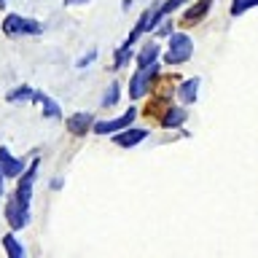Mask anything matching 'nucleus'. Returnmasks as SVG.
<instances>
[{
    "instance_id": "obj_1",
    "label": "nucleus",
    "mask_w": 258,
    "mask_h": 258,
    "mask_svg": "<svg viewBox=\"0 0 258 258\" xmlns=\"http://www.w3.org/2000/svg\"><path fill=\"white\" fill-rule=\"evenodd\" d=\"M194 54V40L185 35V32H172L169 35V43H167V54H164V62L167 64H183L188 62Z\"/></svg>"
},
{
    "instance_id": "obj_2",
    "label": "nucleus",
    "mask_w": 258,
    "mask_h": 258,
    "mask_svg": "<svg viewBox=\"0 0 258 258\" xmlns=\"http://www.w3.org/2000/svg\"><path fill=\"white\" fill-rule=\"evenodd\" d=\"M3 32L8 38H22V35H40L43 24L30 16H19V14H8L3 19Z\"/></svg>"
},
{
    "instance_id": "obj_3",
    "label": "nucleus",
    "mask_w": 258,
    "mask_h": 258,
    "mask_svg": "<svg viewBox=\"0 0 258 258\" xmlns=\"http://www.w3.org/2000/svg\"><path fill=\"white\" fill-rule=\"evenodd\" d=\"M156 76H159V64L156 62L148 64V68H137L135 76L129 78V97H132V100L145 97L151 92V84H153V78H156Z\"/></svg>"
},
{
    "instance_id": "obj_4",
    "label": "nucleus",
    "mask_w": 258,
    "mask_h": 258,
    "mask_svg": "<svg viewBox=\"0 0 258 258\" xmlns=\"http://www.w3.org/2000/svg\"><path fill=\"white\" fill-rule=\"evenodd\" d=\"M135 118H137V110H135V108H129V110L121 113V116H116V118L94 121L92 132H94V135H116V132H121V129H129V126H132V124H135Z\"/></svg>"
},
{
    "instance_id": "obj_5",
    "label": "nucleus",
    "mask_w": 258,
    "mask_h": 258,
    "mask_svg": "<svg viewBox=\"0 0 258 258\" xmlns=\"http://www.w3.org/2000/svg\"><path fill=\"white\" fill-rule=\"evenodd\" d=\"M38 159H32V164L19 175V183H16V191H14V199L19 202L22 207H30V199H32V185H35V175H38Z\"/></svg>"
},
{
    "instance_id": "obj_6",
    "label": "nucleus",
    "mask_w": 258,
    "mask_h": 258,
    "mask_svg": "<svg viewBox=\"0 0 258 258\" xmlns=\"http://www.w3.org/2000/svg\"><path fill=\"white\" fill-rule=\"evenodd\" d=\"M6 221L14 231L24 229V226L30 223V207H22L16 199H8L6 202Z\"/></svg>"
},
{
    "instance_id": "obj_7",
    "label": "nucleus",
    "mask_w": 258,
    "mask_h": 258,
    "mask_svg": "<svg viewBox=\"0 0 258 258\" xmlns=\"http://www.w3.org/2000/svg\"><path fill=\"white\" fill-rule=\"evenodd\" d=\"M64 126H68V132L70 135H76V137H81V135H86V132H92V126H94V116L92 113H70L68 118H64Z\"/></svg>"
},
{
    "instance_id": "obj_8",
    "label": "nucleus",
    "mask_w": 258,
    "mask_h": 258,
    "mask_svg": "<svg viewBox=\"0 0 258 258\" xmlns=\"http://www.w3.org/2000/svg\"><path fill=\"white\" fill-rule=\"evenodd\" d=\"M24 161L22 159H16L8 148H0V175L3 177H19L24 172Z\"/></svg>"
},
{
    "instance_id": "obj_9",
    "label": "nucleus",
    "mask_w": 258,
    "mask_h": 258,
    "mask_svg": "<svg viewBox=\"0 0 258 258\" xmlns=\"http://www.w3.org/2000/svg\"><path fill=\"white\" fill-rule=\"evenodd\" d=\"M145 137H148V129H137V126H129V129H121V132L113 135V143L118 145V148H135V145H140Z\"/></svg>"
},
{
    "instance_id": "obj_10",
    "label": "nucleus",
    "mask_w": 258,
    "mask_h": 258,
    "mask_svg": "<svg viewBox=\"0 0 258 258\" xmlns=\"http://www.w3.org/2000/svg\"><path fill=\"white\" fill-rule=\"evenodd\" d=\"M210 11V0H199L194 8H188V11L183 14V19H180V24L183 27H191V24H197V22H202L205 19V14Z\"/></svg>"
},
{
    "instance_id": "obj_11",
    "label": "nucleus",
    "mask_w": 258,
    "mask_h": 258,
    "mask_svg": "<svg viewBox=\"0 0 258 258\" xmlns=\"http://www.w3.org/2000/svg\"><path fill=\"white\" fill-rule=\"evenodd\" d=\"M177 97H180L183 105H194V102H197V97H199V78L183 81L180 89H177Z\"/></svg>"
},
{
    "instance_id": "obj_12",
    "label": "nucleus",
    "mask_w": 258,
    "mask_h": 258,
    "mask_svg": "<svg viewBox=\"0 0 258 258\" xmlns=\"http://www.w3.org/2000/svg\"><path fill=\"white\" fill-rule=\"evenodd\" d=\"M159 54H161V46L153 43V40H148V43L140 48V54H137V68H148V64H153Z\"/></svg>"
},
{
    "instance_id": "obj_13",
    "label": "nucleus",
    "mask_w": 258,
    "mask_h": 258,
    "mask_svg": "<svg viewBox=\"0 0 258 258\" xmlns=\"http://www.w3.org/2000/svg\"><path fill=\"white\" fill-rule=\"evenodd\" d=\"M35 102H40V110H43V116H46V118H62L59 102H56V100H51V97H48V94H43V92H38V97H35Z\"/></svg>"
},
{
    "instance_id": "obj_14",
    "label": "nucleus",
    "mask_w": 258,
    "mask_h": 258,
    "mask_svg": "<svg viewBox=\"0 0 258 258\" xmlns=\"http://www.w3.org/2000/svg\"><path fill=\"white\" fill-rule=\"evenodd\" d=\"M38 97V92L32 86H27V84H22V86H16V89H11V92L6 94V100L8 102H32Z\"/></svg>"
},
{
    "instance_id": "obj_15",
    "label": "nucleus",
    "mask_w": 258,
    "mask_h": 258,
    "mask_svg": "<svg viewBox=\"0 0 258 258\" xmlns=\"http://www.w3.org/2000/svg\"><path fill=\"white\" fill-rule=\"evenodd\" d=\"M185 118H188V113H185L183 108H167V113L161 116V126H164V129H175V126H180Z\"/></svg>"
},
{
    "instance_id": "obj_16",
    "label": "nucleus",
    "mask_w": 258,
    "mask_h": 258,
    "mask_svg": "<svg viewBox=\"0 0 258 258\" xmlns=\"http://www.w3.org/2000/svg\"><path fill=\"white\" fill-rule=\"evenodd\" d=\"M3 250L8 258H27V250L22 247V242L14 237V234H6L3 237Z\"/></svg>"
},
{
    "instance_id": "obj_17",
    "label": "nucleus",
    "mask_w": 258,
    "mask_h": 258,
    "mask_svg": "<svg viewBox=\"0 0 258 258\" xmlns=\"http://www.w3.org/2000/svg\"><path fill=\"white\" fill-rule=\"evenodd\" d=\"M132 56H135V48H132V46H126V43H121V46L116 48V54H113V64H110V68H113V70L126 68Z\"/></svg>"
},
{
    "instance_id": "obj_18",
    "label": "nucleus",
    "mask_w": 258,
    "mask_h": 258,
    "mask_svg": "<svg viewBox=\"0 0 258 258\" xmlns=\"http://www.w3.org/2000/svg\"><path fill=\"white\" fill-rule=\"evenodd\" d=\"M118 97H121V84H113L108 86V92L102 94V102H100V108H116V102H118Z\"/></svg>"
},
{
    "instance_id": "obj_19",
    "label": "nucleus",
    "mask_w": 258,
    "mask_h": 258,
    "mask_svg": "<svg viewBox=\"0 0 258 258\" xmlns=\"http://www.w3.org/2000/svg\"><path fill=\"white\" fill-rule=\"evenodd\" d=\"M258 6V0H234L231 3V16H239V14H245V11H250V8H255Z\"/></svg>"
},
{
    "instance_id": "obj_20",
    "label": "nucleus",
    "mask_w": 258,
    "mask_h": 258,
    "mask_svg": "<svg viewBox=\"0 0 258 258\" xmlns=\"http://www.w3.org/2000/svg\"><path fill=\"white\" fill-rule=\"evenodd\" d=\"M94 59H97V51L92 48V51H89L86 56H81V59H78V68H86V64H92Z\"/></svg>"
},
{
    "instance_id": "obj_21",
    "label": "nucleus",
    "mask_w": 258,
    "mask_h": 258,
    "mask_svg": "<svg viewBox=\"0 0 258 258\" xmlns=\"http://www.w3.org/2000/svg\"><path fill=\"white\" fill-rule=\"evenodd\" d=\"M81 3H89V0H64V6H81Z\"/></svg>"
},
{
    "instance_id": "obj_22",
    "label": "nucleus",
    "mask_w": 258,
    "mask_h": 258,
    "mask_svg": "<svg viewBox=\"0 0 258 258\" xmlns=\"http://www.w3.org/2000/svg\"><path fill=\"white\" fill-rule=\"evenodd\" d=\"M0 197H3V175H0Z\"/></svg>"
},
{
    "instance_id": "obj_23",
    "label": "nucleus",
    "mask_w": 258,
    "mask_h": 258,
    "mask_svg": "<svg viewBox=\"0 0 258 258\" xmlns=\"http://www.w3.org/2000/svg\"><path fill=\"white\" fill-rule=\"evenodd\" d=\"M3 3H6V0H0V6H3Z\"/></svg>"
}]
</instances>
